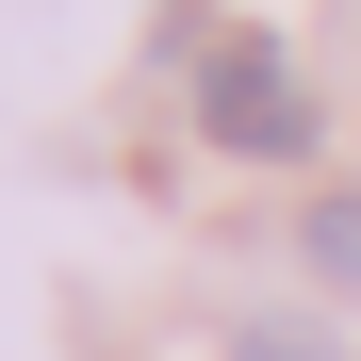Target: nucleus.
I'll use <instances>...</instances> for the list:
<instances>
[{
	"instance_id": "f03ea898",
	"label": "nucleus",
	"mask_w": 361,
	"mask_h": 361,
	"mask_svg": "<svg viewBox=\"0 0 361 361\" xmlns=\"http://www.w3.org/2000/svg\"><path fill=\"white\" fill-rule=\"evenodd\" d=\"M312 263H329V279H361V197H329V214H312Z\"/></svg>"
},
{
	"instance_id": "f257e3e1",
	"label": "nucleus",
	"mask_w": 361,
	"mask_h": 361,
	"mask_svg": "<svg viewBox=\"0 0 361 361\" xmlns=\"http://www.w3.org/2000/svg\"><path fill=\"white\" fill-rule=\"evenodd\" d=\"M197 132H214L230 164H295V148H312V82H295L279 33H214V66H197Z\"/></svg>"
}]
</instances>
